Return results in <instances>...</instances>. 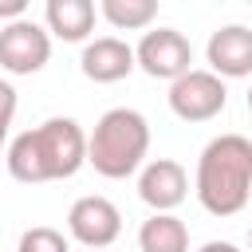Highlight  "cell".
I'll list each match as a JSON object with an SVG mask.
<instances>
[{
  "label": "cell",
  "instance_id": "6da1fadb",
  "mask_svg": "<svg viewBox=\"0 0 252 252\" xmlns=\"http://www.w3.org/2000/svg\"><path fill=\"white\" fill-rule=\"evenodd\" d=\"M83 165H87V134L75 118L63 114L16 134L8 146V173L24 185L75 177Z\"/></svg>",
  "mask_w": 252,
  "mask_h": 252
},
{
  "label": "cell",
  "instance_id": "7a4b0ae2",
  "mask_svg": "<svg viewBox=\"0 0 252 252\" xmlns=\"http://www.w3.org/2000/svg\"><path fill=\"white\" fill-rule=\"evenodd\" d=\"M193 193L205 213L236 217L252 197V142L244 134H217L197 158Z\"/></svg>",
  "mask_w": 252,
  "mask_h": 252
},
{
  "label": "cell",
  "instance_id": "3957f363",
  "mask_svg": "<svg viewBox=\"0 0 252 252\" xmlns=\"http://www.w3.org/2000/svg\"><path fill=\"white\" fill-rule=\"evenodd\" d=\"M146 154H150V122L130 106L106 110L87 134V161L94 165L98 177L122 181L142 169Z\"/></svg>",
  "mask_w": 252,
  "mask_h": 252
},
{
  "label": "cell",
  "instance_id": "277c9868",
  "mask_svg": "<svg viewBox=\"0 0 252 252\" xmlns=\"http://www.w3.org/2000/svg\"><path fill=\"white\" fill-rule=\"evenodd\" d=\"M228 106V87L217 71H185L169 83V110L181 122H213Z\"/></svg>",
  "mask_w": 252,
  "mask_h": 252
},
{
  "label": "cell",
  "instance_id": "5b68a950",
  "mask_svg": "<svg viewBox=\"0 0 252 252\" xmlns=\"http://www.w3.org/2000/svg\"><path fill=\"white\" fill-rule=\"evenodd\" d=\"M51 59V32L35 20H8L0 28V67L8 75H35Z\"/></svg>",
  "mask_w": 252,
  "mask_h": 252
},
{
  "label": "cell",
  "instance_id": "8992f818",
  "mask_svg": "<svg viewBox=\"0 0 252 252\" xmlns=\"http://www.w3.org/2000/svg\"><path fill=\"white\" fill-rule=\"evenodd\" d=\"M134 55H138V67L150 79L173 83L177 75L193 71V43L177 28H154V32H146L142 43L134 47Z\"/></svg>",
  "mask_w": 252,
  "mask_h": 252
},
{
  "label": "cell",
  "instance_id": "52a82bcc",
  "mask_svg": "<svg viewBox=\"0 0 252 252\" xmlns=\"http://www.w3.org/2000/svg\"><path fill=\"white\" fill-rule=\"evenodd\" d=\"M67 232L83 244V248H110L122 236V213L114 201L106 197H79L67 213Z\"/></svg>",
  "mask_w": 252,
  "mask_h": 252
},
{
  "label": "cell",
  "instance_id": "ba28073f",
  "mask_svg": "<svg viewBox=\"0 0 252 252\" xmlns=\"http://www.w3.org/2000/svg\"><path fill=\"white\" fill-rule=\"evenodd\" d=\"M138 197L154 209V213H173L185 197H189V173L181 161L173 158H154L142 165L138 173Z\"/></svg>",
  "mask_w": 252,
  "mask_h": 252
},
{
  "label": "cell",
  "instance_id": "9c48e42d",
  "mask_svg": "<svg viewBox=\"0 0 252 252\" xmlns=\"http://www.w3.org/2000/svg\"><path fill=\"white\" fill-rule=\"evenodd\" d=\"M205 59H209V71H217L220 79L252 75V28H244V24L217 28L205 43Z\"/></svg>",
  "mask_w": 252,
  "mask_h": 252
},
{
  "label": "cell",
  "instance_id": "30bf717a",
  "mask_svg": "<svg viewBox=\"0 0 252 252\" xmlns=\"http://www.w3.org/2000/svg\"><path fill=\"white\" fill-rule=\"evenodd\" d=\"M79 67H83V75L91 83H118L138 67V55H134V47L126 39L98 35V39H87V47L79 55Z\"/></svg>",
  "mask_w": 252,
  "mask_h": 252
},
{
  "label": "cell",
  "instance_id": "8fae6325",
  "mask_svg": "<svg viewBox=\"0 0 252 252\" xmlns=\"http://www.w3.org/2000/svg\"><path fill=\"white\" fill-rule=\"evenodd\" d=\"M43 24L63 43H83L94 32V0H47Z\"/></svg>",
  "mask_w": 252,
  "mask_h": 252
},
{
  "label": "cell",
  "instance_id": "7c38bea8",
  "mask_svg": "<svg viewBox=\"0 0 252 252\" xmlns=\"http://www.w3.org/2000/svg\"><path fill=\"white\" fill-rule=\"evenodd\" d=\"M138 248L142 252H189V228L173 213H154L138 228Z\"/></svg>",
  "mask_w": 252,
  "mask_h": 252
},
{
  "label": "cell",
  "instance_id": "4fadbf2b",
  "mask_svg": "<svg viewBox=\"0 0 252 252\" xmlns=\"http://www.w3.org/2000/svg\"><path fill=\"white\" fill-rule=\"evenodd\" d=\"M158 4L161 0H98V12L118 32H146L158 20Z\"/></svg>",
  "mask_w": 252,
  "mask_h": 252
},
{
  "label": "cell",
  "instance_id": "5bb4252c",
  "mask_svg": "<svg viewBox=\"0 0 252 252\" xmlns=\"http://www.w3.org/2000/svg\"><path fill=\"white\" fill-rule=\"evenodd\" d=\"M16 252H71V244H67V236H63L59 228L35 224V228H24V232H20Z\"/></svg>",
  "mask_w": 252,
  "mask_h": 252
},
{
  "label": "cell",
  "instance_id": "9a60e30c",
  "mask_svg": "<svg viewBox=\"0 0 252 252\" xmlns=\"http://www.w3.org/2000/svg\"><path fill=\"white\" fill-rule=\"evenodd\" d=\"M16 87L8 83V79H0V150H4V142H8V130H12V118H16Z\"/></svg>",
  "mask_w": 252,
  "mask_h": 252
},
{
  "label": "cell",
  "instance_id": "2e32d148",
  "mask_svg": "<svg viewBox=\"0 0 252 252\" xmlns=\"http://www.w3.org/2000/svg\"><path fill=\"white\" fill-rule=\"evenodd\" d=\"M28 4L32 0H0V20L8 24V20H20L24 12H28Z\"/></svg>",
  "mask_w": 252,
  "mask_h": 252
},
{
  "label": "cell",
  "instance_id": "e0dca14e",
  "mask_svg": "<svg viewBox=\"0 0 252 252\" xmlns=\"http://www.w3.org/2000/svg\"><path fill=\"white\" fill-rule=\"evenodd\" d=\"M197 252H240L232 240H209V244H201Z\"/></svg>",
  "mask_w": 252,
  "mask_h": 252
},
{
  "label": "cell",
  "instance_id": "ac0fdd59",
  "mask_svg": "<svg viewBox=\"0 0 252 252\" xmlns=\"http://www.w3.org/2000/svg\"><path fill=\"white\" fill-rule=\"evenodd\" d=\"M248 110H252V87H248Z\"/></svg>",
  "mask_w": 252,
  "mask_h": 252
},
{
  "label": "cell",
  "instance_id": "d6986e66",
  "mask_svg": "<svg viewBox=\"0 0 252 252\" xmlns=\"http://www.w3.org/2000/svg\"><path fill=\"white\" fill-rule=\"evenodd\" d=\"M87 252H102V248H87Z\"/></svg>",
  "mask_w": 252,
  "mask_h": 252
},
{
  "label": "cell",
  "instance_id": "ffe728a7",
  "mask_svg": "<svg viewBox=\"0 0 252 252\" xmlns=\"http://www.w3.org/2000/svg\"><path fill=\"white\" fill-rule=\"evenodd\" d=\"M248 240H252V236H248Z\"/></svg>",
  "mask_w": 252,
  "mask_h": 252
}]
</instances>
